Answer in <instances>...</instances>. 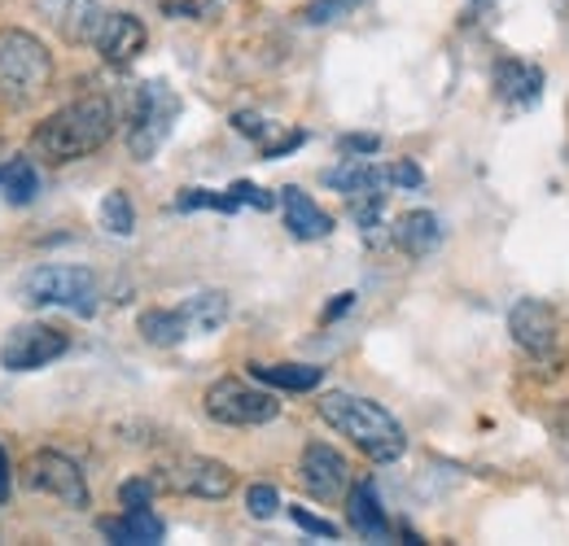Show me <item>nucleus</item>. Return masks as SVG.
I'll use <instances>...</instances> for the list:
<instances>
[{
    "instance_id": "1",
    "label": "nucleus",
    "mask_w": 569,
    "mask_h": 546,
    "mask_svg": "<svg viewBox=\"0 0 569 546\" xmlns=\"http://www.w3.org/2000/svg\"><path fill=\"white\" fill-rule=\"evenodd\" d=\"M110 136H114V105L106 97H79L31 132V153L44 162H74L97 153Z\"/></svg>"
},
{
    "instance_id": "2",
    "label": "nucleus",
    "mask_w": 569,
    "mask_h": 546,
    "mask_svg": "<svg viewBox=\"0 0 569 546\" xmlns=\"http://www.w3.org/2000/svg\"><path fill=\"white\" fill-rule=\"evenodd\" d=\"M320 419H325L329 428H338L342 437H351L372 464H395V459L408 451L403 424L381 407V403H372V398L333 390V394L320 398Z\"/></svg>"
},
{
    "instance_id": "3",
    "label": "nucleus",
    "mask_w": 569,
    "mask_h": 546,
    "mask_svg": "<svg viewBox=\"0 0 569 546\" xmlns=\"http://www.w3.org/2000/svg\"><path fill=\"white\" fill-rule=\"evenodd\" d=\"M49 79H53L49 49L22 27H0V101L9 110H27L49 92Z\"/></svg>"
},
{
    "instance_id": "4",
    "label": "nucleus",
    "mask_w": 569,
    "mask_h": 546,
    "mask_svg": "<svg viewBox=\"0 0 569 546\" xmlns=\"http://www.w3.org/2000/svg\"><path fill=\"white\" fill-rule=\"evenodd\" d=\"M176 119H180V97H176V88L167 79L137 83L132 110H128V153L137 162H149L162 149V140L171 136Z\"/></svg>"
},
{
    "instance_id": "5",
    "label": "nucleus",
    "mask_w": 569,
    "mask_h": 546,
    "mask_svg": "<svg viewBox=\"0 0 569 546\" xmlns=\"http://www.w3.org/2000/svg\"><path fill=\"white\" fill-rule=\"evenodd\" d=\"M18 302L22 306H62L74 315H92L97 311V275L88 267L71 263H44L18 280Z\"/></svg>"
},
{
    "instance_id": "6",
    "label": "nucleus",
    "mask_w": 569,
    "mask_h": 546,
    "mask_svg": "<svg viewBox=\"0 0 569 546\" xmlns=\"http://www.w3.org/2000/svg\"><path fill=\"white\" fill-rule=\"evenodd\" d=\"M508 333H512V342L521 345L530 358H539V363H561L566 358L561 315L548 302H539V297H521L508 311Z\"/></svg>"
},
{
    "instance_id": "7",
    "label": "nucleus",
    "mask_w": 569,
    "mask_h": 546,
    "mask_svg": "<svg viewBox=\"0 0 569 546\" xmlns=\"http://www.w3.org/2000/svg\"><path fill=\"white\" fill-rule=\"evenodd\" d=\"M202 407H207V415H211L214 424H228V428H254V424L277 419L281 403H277L272 394H263V390L237 381V376H223V381H214L211 390H207Z\"/></svg>"
},
{
    "instance_id": "8",
    "label": "nucleus",
    "mask_w": 569,
    "mask_h": 546,
    "mask_svg": "<svg viewBox=\"0 0 569 546\" xmlns=\"http://www.w3.org/2000/svg\"><path fill=\"white\" fill-rule=\"evenodd\" d=\"M67 350H71L67 328H58V324H18L0 342V367L4 372H40L53 358H62Z\"/></svg>"
},
{
    "instance_id": "9",
    "label": "nucleus",
    "mask_w": 569,
    "mask_h": 546,
    "mask_svg": "<svg viewBox=\"0 0 569 546\" xmlns=\"http://www.w3.org/2000/svg\"><path fill=\"white\" fill-rule=\"evenodd\" d=\"M153 481H158V489L189 494V498H228L237 485V473L219 459H207V455H184V459L167 464Z\"/></svg>"
},
{
    "instance_id": "10",
    "label": "nucleus",
    "mask_w": 569,
    "mask_h": 546,
    "mask_svg": "<svg viewBox=\"0 0 569 546\" xmlns=\"http://www.w3.org/2000/svg\"><path fill=\"white\" fill-rule=\"evenodd\" d=\"M22 477L36 494H49L67 507H88V481L79 473V464L67 459L62 451H36L22 468Z\"/></svg>"
},
{
    "instance_id": "11",
    "label": "nucleus",
    "mask_w": 569,
    "mask_h": 546,
    "mask_svg": "<svg viewBox=\"0 0 569 546\" xmlns=\"http://www.w3.org/2000/svg\"><path fill=\"white\" fill-rule=\"evenodd\" d=\"M298 481H302V489H307L311 498H320V503H338V498L351 489V468H347V459H342L333 446L311 442V446L302 451Z\"/></svg>"
},
{
    "instance_id": "12",
    "label": "nucleus",
    "mask_w": 569,
    "mask_h": 546,
    "mask_svg": "<svg viewBox=\"0 0 569 546\" xmlns=\"http://www.w3.org/2000/svg\"><path fill=\"white\" fill-rule=\"evenodd\" d=\"M31 4L67 44H92L106 18L97 0H31Z\"/></svg>"
},
{
    "instance_id": "13",
    "label": "nucleus",
    "mask_w": 569,
    "mask_h": 546,
    "mask_svg": "<svg viewBox=\"0 0 569 546\" xmlns=\"http://www.w3.org/2000/svg\"><path fill=\"white\" fill-rule=\"evenodd\" d=\"M144 22L137 13H106L101 18V31H97V49H101V58L110 62V67H128V62H137L144 49Z\"/></svg>"
},
{
    "instance_id": "14",
    "label": "nucleus",
    "mask_w": 569,
    "mask_h": 546,
    "mask_svg": "<svg viewBox=\"0 0 569 546\" xmlns=\"http://www.w3.org/2000/svg\"><path fill=\"white\" fill-rule=\"evenodd\" d=\"M539 88H543V70L530 67V62H517V58H503L496 67V97L512 110H526L539 101Z\"/></svg>"
},
{
    "instance_id": "15",
    "label": "nucleus",
    "mask_w": 569,
    "mask_h": 546,
    "mask_svg": "<svg viewBox=\"0 0 569 546\" xmlns=\"http://www.w3.org/2000/svg\"><path fill=\"white\" fill-rule=\"evenodd\" d=\"M101 534H106L110 543H123V546H153V543H162L167 525H162L149 507H128L123 516L101 520Z\"/></svg>"
},
{
    "instance_id": "16",
    "label": "nucleus",
    "mask_w": 569,
    "mask_h": 546,
    "mask_svg": "<svg viewBox=\"0 0 569 546\" xmlns=\"http://www.w3.org/2000/svg\"><path fill=\"white\" fill-rule=\"evenodd\" d=\"M347 520H351V529H356L359 538H372V543L390 538V520H386V512L377 503V489L368 481H359V485L347 489Z\"/></svg>"
},
{
    "instance_id": "17",
    "label": "nucleus",
    "mask_w": 569,
    "mask_h": 546,
    "mask_svg": "<svg viewBox=\"0 0 569 546\" xmlns=\"http://www.w3.org/2000/svg\"><path fill=\"white\" fill-rule=\"evenodd\" d=\"M281 205H284V223H289V232L298 241H320V236L333 232V219L311 202L302 189H281Z\"/></svg>"
},
{
    "instance_id": "18",
    "label": "nucleus",
    "mask_w": 569,
    "mask_h": 546,
    "mask_svg": "<svg viewBox=\"0 0 569 546\" xmlns=\"http://www.w3.org/2000/svg\"><path fill=\"white\" fill-rule=\"evenodd\" d=\"M442 241V223L433 210H408L399 223H395V245L412 259H426L429 250H438Z\"/></svg>"
},
{
    "instance_id": "19",
    "label": "nucleus",
    "mask_w": 569,
    "mask_h": 546,
    "mask_svg": "<svg viewBox=\"0 0 569 546\" xmlns=\"http://www.w3.org/2000/svg\"><path fill=\"white\" fill-rule=\"evenodd\" d=\"M325 184L338 189V193H347V198H363V193H381V184H390V175L381 166L363 162V158H347L342 166L325 171Z\"/></svg>"
},
{
    "instance_id": "20",
    "label": "nucleus",
    "mask_w": 569,
    "mask_h": 546,
    "mask_svg": "<svg viewBox=\"0 0 569 546\" xmlns=\"http://www.w3.org/2000/svg\"><path fill=\"white\" fill-rule=\"evenodd\" d=\"M250 376L272 390H293V394H307L325 381V372L311 363H250Z\"/></svg>"
},
{
    "instance_id": "21",
    "label": "nucleus",
    "mask_w": 569,
    "mask_h": 546,
    "mask_svg": "<svg viewBox=\"0 0 569 546\" xmlns=\"http://www.w3.org/2000/svg\"><path fill=\"white\" fill-rule=\"evenodd\" d=\"M180 315H184L189 333H202V337H211L214 328L228 320V297H223L219 289H202V293H193V297L180 306Z\"/></svg>"
},
{
    "instance_id": "22",
    "label": "nucleus",
    "mask_w": 569,
    "mask_h": 546,
    "mask_svg": "<svg viewBox=\"0 0 569 546\" xmlns=\"http://www.w3.org/2000/svg\"><path fill=\"white\" fill-rule=\"evenodd\" d=\"M0 193L9 205H31L40 198V171L27 158H13L0 166Z\"/></svg>"
},
{
    "instance_id": "23",
    "label": "nucleus",
    "mask_w": 569,
    "mask_h": 546,
    "mask_svg": "<svg viewBox=\"0 0 569 546\" xmlns=\"http://www.w3.org/2000/svg\"><path fill=\"white\" fill-rule=\"evenodd\" d=\"M141 337L149 345L171 350V345H180L184 337H193V333H189V324H184V315H180V306H176V311H144Z\"/></svg>"
},
{
    "instance_id": "24",
    "label": "nucleus",
    "mask_w": 569,
    "mask_h": 546,
    "mask_svg": "<svg viewBox=\"0 0 569 546\" xmlns=\"http://www.w3.org/2000/svg\"><path fill=\"white\" fill-rule=\"evenodd\" d=\"M101 228L114 232V236H132L137 232V210H132V198L123 189L106 193V202H101Z\"/></svg>"
},
{
    "instance_id": "25",
    "label": "nucleus",
    "mask_w": 569,
    "mask_h": 546,
    "mask_svg": "<svg viewBox=\"0 0 569 546\" xmlns=\"http://www.w3.org/2000/svg\"><path fill=\"white\" fill-rule=\"evenodd\" d=\"M237 198L232 193H211V189H184L180 198H176V210H237Z\"/></svg>"
},
{
    "instance_id": "26",
    "label": "nucleus",
    "mask_w": 569,
    "mask_h": 546,
    "mask_svg": "<svg viewBox=\"0 0 569 546\" xmlns=\"http://www.w3.org/2000/svg\"><path fill=\"white\" fill-rule=\"evenodd\" d=\"M246 512H250L254 520H272V516L281 512L277 485H250V489H246Z\"/></svg>"
},
{
    "instance_id": "27",
    "label": "nucleus",
    "mask_w": 569,
    "mask_h": 546,
    "mask_svg": "<svg viewBox=\"0 0 569 546\" xmlns=\"http://www.w3.org/2000/svg\"><path fill=\"white\" fill-rule=\"evenodd\" d=\"M153 494H158V481L153 477H132L119 485V503H123V507H149Z\"/></svg>"
},
{
    "instance_id": "28",
    "label": "nucleus",
    "mask_w": 569,
    "mask_h": 546,
    "mask_svg": "<svg viewBox=\"0 0 569 546\" xmlns=\"http://www.w3.org/2000/svg\"><path fill=\"white\" fill-rule=\"evenodd\" d=\"M289 516H293V525H298L302 534H311V538H338V525L325 520V516H316V512H307V507H289Z\"/></svg>"
},
{
    "instance_id": "29",
    "label": "nucleus",
    "mask_w": 569,
    "mask_h": 546,
    "mask_svg": "<svg viewBox=\"0 0 569 546\" xmlns=\"http://www.w3.org/2000/svg\"><path fill=\"white\" fill-rule=\"evenodd\" d=\"M228 193H232L241 205H254V210H272V205H277L272 193H263V189H254V184H246V180H241V184H232Z\"/></svg>"
},
{
    "instance_id": "30",
    "label": "nucleus",
    "mask_w": 569,
    "mask_h": 546,
    "mask_svg": "<svg viewBox=\"0 0 569 546\" xmlns=\"http://www.w3.org/2000/svg\"><path fill=\"white\" fill-rule=\"evenodd\" d=\"M232 128H237L241 136H254V140H268V132H272V123H268V119H259V114H250V110L232 114Z\"/></svg>"
},
{
    "instance_id": "31",
    "label": "nucleus",
    "mask_w": 569,
    "mask_h": 546,
    "mask_svg": "<svg viewBox=\"0 0 569 546\" xmlns=\"http://www.w3.org/2000/svg\"><path fill=\"white\" fill-rule=\"evenodd\" d=\"M342 13V0H311L307 9H302V18L311 22V27H325V22H333Z\"/></svg>"
},
{
    "instance_id": "32",
    "label": "nucleus",
    "mask_w": 569,
    "mask_h": 546,
    "mask_svg": "<svg viewBox=\"0 0 569 546\" xmlns=\"http://www.w3.org/2000/svg\"><path fill=\"white\" fill-rule=\"evenodd\" d=\"M386 175H390V184H399V189H421V166L417 162H395V166H386Z\"/></svg>"
},
{
    "instance_id": "33",
    "label": "nucleus",
    "mask_w": 569,
    "mask_h": 546,
    "mask_svg": "<svg viewBox=\"0 0 569 546\" xmlns=\"http://www.w3.org/2000/svg\"><path fill=\"white\" fill-rule=\"evenodd\" d=\"M302 132H284L281 140H268V144H263V153H268V158H281V153H289V149H298V144H302Z\"/></svg>"
},
{
    "instance_id": "34",
    "label": "nucleus",
    "mask_w": 569,
    "mask_h": 546,
    "mask_svg": "<svg viewBox=\"0 0 569 546\" xmlns=\"http://www.w3.org/2000/svg\"><path fill=\"white\" fill-rule=\"evenodd\" d=\"M377 136H342V153H377Z\"/></svg>"
},
{
    "instance_id": "35",
    "label": "nucleus",
    "mask_w": 569,
    "mask_h": 546,
    "mask_svg": "<svg viewBox=\"0 0 569 546\" xmlns=\"http://www.w3.org/2000/svg\"><path fill=\"white\" fill-rule=\"evenodd\" d=\"M351 302H356V293H342V297L325 311V324H329V320H338V315H347V311H351Z\"/></svg>"
},
{
    "instance_id": "36",
    "label": "nucleus",
    "mask_w": 569,
    "mask_h": 546,
    "mask_svg": "<svg viewBox=\"0 0 569 546\" xmlns=\"http://www.w3.org/2000/svg\"><path fill=\"white\" fill-rule=\"evenodd\" d=\"M9 498V455H4V446H0V503Z\"/></svg>"
},
{
    "instance_id": "37",
    "label": "nucleus",
    "mask_w": 569,
    "mask_h": 546,
    "mask_svg": "<svg viewBox=\"0 0 569 546\" xmlns=\"http://www.w3.org/2000/svg\"><path fill=\"white\" fill-rule=\"evenodd\" d=\"M351 4H359V0H342V9H351Z\"/></svg>"
},
{
    "instance_id": "38",
    "label": "nucleus",
    "mask_w": 569,
    "mask_h": 546,
    "mask_svg": "<svg viewBox=\"0 0 569 546\" xmlns=\"http://www.w3.org/2000/svg\"><path fill=\"white\" fill-rule=\"evenodd\" d=\"M473 4H487V0H473Z\"/></svg>"
}]
</instances>
